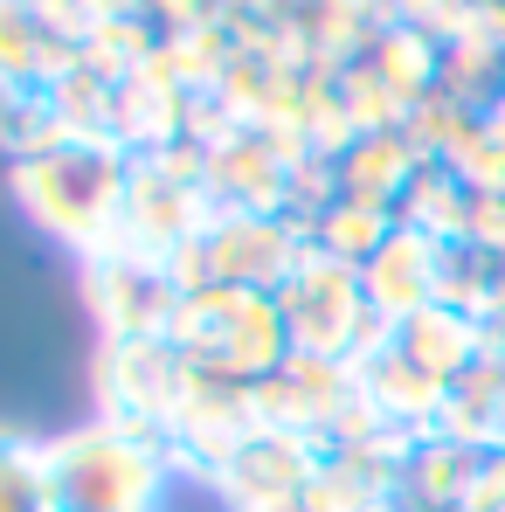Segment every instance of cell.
Here are the masks:
<instances>
[{
    "mask_svg": "<svg viewBox=\"0 0 505 512\" xmlns=\"http://www.w3.org/2000/svg\"><path fill=\"white\" fill-rule=\"evenodd\" d=\"M21 194H28V208L56 236L90 243L118 215V194L125 187H118V160L111 153H97V146H56V153H42V160L21 167Z\"/></svg>",
    "mask_w": 505,
    "mask_h": 512,
    "instance_id": "6da1fadb",
    "label": "cell"
},
{
    "mask_svg": "<svg viewBox=\"0 0 505 512\" xmlns=\"http://www.w3.org/2000/svg\"><path fill=\"white\" fill-rule=\"evenodd\" d=\"M56 506L63 512H139L153 492V457L125 436H77L49 457Z\"/></svg>",
    "mask_w": 505,
    "mask_h": 512,
    "instance_id": "7a4b0ae2",
    "label": "cell"
},
{
    "mask_svg": "<svg viewBox=\"0 0 505 512\" xmlns=\"http://www.w3.org/2000/svg\"><path fill=\"white\" fill-rule=\"evenodd\" d=\"M56 506V478L49 457L28 450H0V512H49Z\"/></svg>",
    "mask_w": 505,
    "mask_h": 512,
    "instance_id": "3957f363",
    "label": "cell"
}]
</instances>
